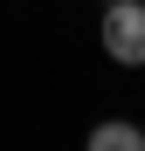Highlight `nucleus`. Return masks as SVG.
Masks as SVG:
<instances>
[{"label":"nucleus","instance_id":"f257e3e1","mask_svg":"<svg viewBox=\"0 0 145 151\" xmlns=\"http://www.w3.org/2000/svg\"><path fill=\"white\" fill-rule=\"evenodd\" d=\"M97 41H104V55L117 69H145V0H104Z\"/></svg>","mask_w":145,"mask_h":151},{"label":"nucleus","instance_id":"f03ea898","mask_svg":"<svg viewBox=\"0 0 145 151\" xmlns=\"http://www.w3.org/2000/svg\"><path fill=\"white\" fill-rule=\"evenodd\" d=\"M83 151H145V131H138V124H125V117H111V124H90Z\"/></svg>","mask_w":145,"mask_h":151}]
</instances>
